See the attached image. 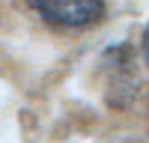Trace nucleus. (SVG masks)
I'll return each instance as SVG.
<instances>
[{
	"label": "nucleus",
	"instance_id": "f03ea898",
	"mask_svg": "<svg viewBox=\"0 0 149 143\" xmlns=\"http://www.w3.org/2000/svg\"><path fill=\"white\" fill-rule=\"evenodd\" d=\"M140 54H143V63L149 69V24L143 27V39H140Z\"/></svg>",
	"mask_w": 149,
	"mask_h": 143
},
{
	"label": "nucleus",
	"instance_id": "f257e3e1",
	"mask_svg": "<svg viewBox=\"0 0 149 143\" xmlns=\"http://www.w3.org/2000/svg\"><path fill=\"white\" fill-rule=\"evenodd\" d=\"M30 6L54 27H90L104 15V0H30Z\"/></svg>",
	"mask_w": 149,
	"mask_h": 143
}]
</instances>
